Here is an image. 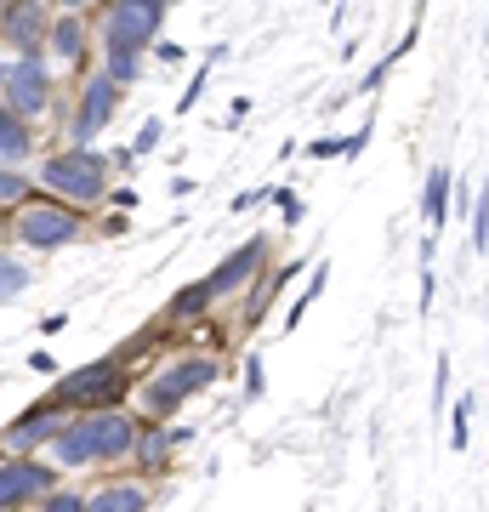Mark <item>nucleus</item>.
Instances as JSON below:
<instances>
[{
  "mask_svg": "<svg viewBox=\"0 0 489 512\" xmlns=\"http://www.w3.org/2000/svg\"><path fill=\"white\" fill-rule=\"evenodd\" d=\"M63 6H86V0H63Z\"/></svg>",
  "mask_w": 489,
  "mask_h": 512,
  "instance_id": "nucleus-30",
  "label": "nucleus"
},
{
  "mask_svg": "<svg viewBox=\"0 0 489 512\" xmlns=\"http://www.w3.org/2000/svg\"><path fill=\"white\" fill-rule=\"evenodd\" d=\"M69 325V319H63V313H46V319H40V336H57V330Z\"/></svg>",
  "mask_w": 489,
  "mask_h": 512,
  "instance_id": "nucleus-28",
  "label": "nucleus"
},
{
  "mask_svg": "<svg viewBox=\"0 0 489 512\" xmlns=\"http://www.w3.org/2000/svg\"><path fill=\"white\" fill-rule=\"evenodd\" d=\"M177 444H188V433H160V427L148 421V433H143V439H131V450L143 456V467H160V461L171 456Z\"/></svg>",
  "mask_w": 489,
  "mask_h": 512,
  "instance_id": "nucleus-15",
  "label": "nucleus"
},
{
  "mask_svg": "<svg viewBox=\"0 0 489 512\" xmlns=\"http://www.w3.org/2000/svg\"><path fill=\"white\" fill-rule=\"evenodd\" d=\"M86 234V222L74 205H57V200H29L18 211V239L23 245H40V251H57V245H69V239Z\"/></svg>",
  "mask_w": 489,
  "mask_h": 512,
  "instance_id": "nucleus-5",
  "label": "nucleus"
},
{
  "mask_svg": "<svg viewBox=\"0 0 489 512\" xmlns=\"http://www.w3.org/2000/svg\"><path fill=\"white\" fill-rule=\"evenodd\" d=\"M421 205H427V228H444V205H450V171L433 165V177L421 188Z\"/></svg>",
  "mask_w": 489,
  "mask_h": 512,
  "instance_id": "nucleus-17",
  "label": "nucleus"
},
{
  "mask_svg": "<svg viewBox=\"0 0 489 512\" xmlns=\"http://www.w3.org/2000/svg\"><path fill=\"white\" fill-rule=\"evenodd\" d=\"M484 239H489V211L472 205V251H484Z\"/></svg>",
  "mask_w": 489,
  "mask_h": 512,
  "instance_id": "nucleus-24",
  "label": "nucleus"
},
{
  "mask_svg": "<svg viewBox=\"0 0 489 512\" xmlns=\"http://www.w3.org/2000/svg\"><path fill=\"white\" fill-rule=\"evenodd\" d=\"M46 40H52L57 57H69V63H80V57H86V23H80V18H57V23H46Z\"/></svg>",
  "mask_w": 489,
  "mask_h": 512,
  "instance_id": "nucleus-14",
  "label": "nucleus"
},
{
  "mask_svg": "<svg viewBox=\"0 0 489 512\" xmlns=\"http://www.w3.org/2000/svg\"><path fill=\"white\" fill-rule=\"evenodd\" d=\"M262 256H268V239H251L239 256H228L217 274L205 279V285H211V296H228V291H239V285H251V274L262 268Z\"/></svg>",
  "mask_w": 489,
  "mask_h": 512,
  "instance_id": "nucleus-11",
  "label": "nucleus"
},
{
  "mask_svg": "<svg viewBox=\"0 0 489 512\" xmlns=\"http://www.w3.org/2000/svg\"><path fill=\"white\" fill-rule=\"evenodd\" d=\"M211 302H217V296H211V285L200 279V285H188V291H177V296H171V319H188V313H205Z\"/></svg>",
  "mask_w": 489,
  "mask_h": 512,
  "instance_id": "nucleus-19",
  "label": "nucleus"
},
{
  "mask_svg": "<svg viewBox=\"0 0 489 512\" xmlns=\"http://www.w3.org/2000/svg\"><path fill=\"white\" fill-rule=\"evenodd\" d=\"M114 109H120V86H114L109 74H91L86 97H80V114H74V137H80V143H91V137L114 120Z\"/></svg>",
  "mask_w": 489,
  "mask_h": 512,
  "instance_id": "nucleus-8",
  "label": "nucleus"
},
{
  "mask_svg": "<svg viewBox=\"0 0 489 512\" xmlns=\"http://www.w3.org/2000/svg\"><path fill=\"white\" fill-rule=\"evenodd\" d=\"M472 410H478V399H472V393H467L461 404H455V433H450L455 450H467V416H472Z\"/></svg>",
  "mask_w": 489,
  "mask_h": 512,
  "instance_id": "nucleus-22",
  "label": "nucleus"
},
{
  "mask_svg": "<svg viewBox=\"0 0 489 512\" xmlns=\"http://www.w3.org/2000/svg\"><path fill=\"white\" fill-rule=\"evenodd\" d=\"M0 86H6V109L12 114H40L46 103H52V80H46V63L40 57H23V63H12V69L0 74Z\"/></svg>",
  "mask_w": 489,
  "mask_h": 512,
  "instance_id": "nucleus-7",
  "label": "nucleus"
},
{
  "mask_svg": "<svg viewBox=\"0 0 489 512\" xmlns=\"http://www.w3.org/2000/svg\"><path fill=\"white\" fill-rule=\"evenodd\" d=\"M273 200H279V211H285V222H302V200H296V194H285V188H279Z\"/></svg>",
  "mask_w": 489,
  "mask_h": 512,
  "instance_id": "nucleus-26",
  "label": "nucleus"
},
{
  "mask_svg": "<svg viewBox=\"0 0 489 512\" xmlns=\"http://www.w3.org/2000/svg\"><path fill=\"white\" fill-rule=\"evenodd\" d=\"M46 188H57L63 200L86 205V200H103V183H109V160L103 154H91V148H63L46 160Z\"/></svg>",
  "mask_w": 489,
  "mask_h": 512,
  "instance_id": "nucleus-2",
  "label": "nucleus"
},
{
  "mask_svg": "<svg viewBox=\"0 0 489 512\" xmlns=\"http://www.w3.org/2000/svg\"><path fill=\"white\" fill-rule=\"evenodd\" d=\"M29 126H23V114H12V109H0V160H23L29 154Z\"/></svg>",
  "mask_w": 489,
  "mask_h": 512,
  "instance_id": "nucleus-16",
  "label": "nucleus"
},
{
  "mask_svg": "<svg viewBox=\"0 0 489 512\" xmlns=\"http://www.w3.org/2000/svg\"><path fill=\"white\" fill-rule=\"evenodd\" d=\"M154 143H160V120H148V126L137 131V154H148Z\"/></svg>",
  "mask_w": 489,
  "mask_h": 512,
  "instance_id": "nucleus-27",
  "label": "nucleus"
},
{
  "mask_svg": "<svg viewBox=\"0 0 489 512\" xmlns=\"http://www.w3.org/2000/svg\"><path fill=\"white\" fill-rule=\"evenodd\" d=\"M91 512H137V507H148V490L143 484H109V490H97L86 501Z\"/></svg>",
  "mask_w": 489,
  "mask_h": 512,
  "instance_id": "nucleus-13",
  "label": "nucleus"
},
{
  "mask_svg": "<svg viewBox=\"0 0 489 512\" xmlns=\"http://www.w3.org/2000/svg\"><path fill=\"white\" fill-rule=\"evenodd\" d=\"M29 291V274H23L12 256H0V302H12V296Z\"/></svg>",
  "mask_w": 489,
  "mask_h": 512,
  "instance_id": "nucleus-21",
  "label": "nucleus"
},
{
  "mask_svg": "<svg viewBox=\"0 0 489 512\" xmlns=\"http://www.w3.org/2000/svg\"><path fill=\"white\" fill-rule=\"evenodd\" d=\"M120 393H126L120 359H97V365L63 376L57 393H52V404H63V410H103V404H120Z\"/></svg>",
  "mask_w": 489,
  "mask_h": 512,
  "instance_id": "nucleus-4",
  "label": "nucleus"
},
{
  "mask_svg": "<svg viewBox=\"0 0 489 512\" xmlns=\"http://www.w3.org/2000/svg\"><path fill=\"white\" fill-rule=\"evenodd\" d=\"M222 376V365L217 359H177V365H165L154 382L143 387V404H148V421H160V416H171L182 399H194L200 387H211Z\"/></svg>",
  "mask_w": 489,
  "mask_h": 512,
  "instance_id": "nucleus-3",
  "label": "nucleus"
},
{
  "mask_svg": "<svg viewBox=\"0 0 489 512\" xmlns=\"http://www.w3.org/2000/svg\"><path fill=\"white\" fill-rule=\"evenodd\" d=\"M52 512H86V495H74V490L52 495Z\"/></svg>",
  "mask_w": 489,
  "mask_h": 512,
  "instance_id": "nucleus-25",
  "label": "nucleus"
},
{
  "mask_svg": "<svg viewBox=\"0 0 489 512\" xmlns=\"http://www.w3.org/2000/svg\"><path fill=\"white\" fill-rule=\"evenodd\" d=\"M114 80V86H126V80H137V46H109V69H103Z\"/></svg>",
  "mask_w": 489,
  "mask_h": 512,
  "instance_id": "nucleus-20",
  "label": "nucleus"
},
{
  "mask_svg": "<svg viewBox=\"0 0 489 512\" xmlns=\"http://www.w3.org/2000/svg\"><path fill=\"white\" fill-rule=\"evenodd\" d=\"M245 370H251V376H245V387H251V393H262V359H251Z\"/></svg>",
  "mask_w": 489,
  "mask_h": 512,
  "instance_id": "nucleus-29",
  "label": "nucleus"
},
{
  "mask_svg": "<svg viewBox=\"0 0 489 512\" xmlns=\"http://www.w3.org/2000/svg\"><path fill=\"white\" fill-rule=\"evenodd\" d=\"M0 29H6V40H12L23 57H40V40H46V12H40V0H18V6H6Z\"/></svg>",
  "mask_w": 489,
  "mask_h": 512,
  "instance_id": "nucleus-10",
  "label": "nucleus"
},
{
  "mask_svg": "<svg viewBox=\"0 0 489 512\" xmlns=\"http://www.w3.org/2000/svg\"><path fill=\"white\" fill-rule=\"evenodd\" d=\"M160 23H165V0H109L103 46H137L143 52L148 40L160 35Z\"/></svg>",
  "mask_w": 489,
  "mask_h": 512,
  "instance_id": "nucleus-6",
  "label": "nucleus"
},
{
  "mask_svg": "<svg viewBox=\"0 0 489 512\" xmlns=\"http://www.w3.org/2000/svg\"><path fill=\"white\" fill-rule=\"evenodd\" d=\"M57 427H63V404H35V410H29V416L6 433V439H12V450H35V444L52 439Z\"/></svg>",
  "mask_w": 489,
  "mask_h": 512,
  "instance_id": "nucleus-12",
  "label": "nucleus"
},
{
  "mask_svg": "<svg viewBox=\"0 0 489 512\" xmlns=\"http://www.w3.org/2000/svg\"><path fill=\"white\" fill-rule=\"evenodd\" d=\"M23 194H29V183L18 171H0V205H23Z\"/></svg>",
  "mask_w": 489,
  "mask_h": 512,
  "instance_id": "nucleus-23",
  "label": "nucleus"
},
{
  "mask_svg": "<svg viewBox=\"0 0 489 512\" xmlns=\"http://www.w3.org/2000/svg\"><path fill=\"white\" fill-rule=\"evenodd\" d=\"M256 291H251V302H245V325H262V313H268V302H273V291L285 285V274H273V268H256Z\"/></svg>",
  "mask_w": 489,
  "mask_h": 512,
  "instance_id": "nucleus-18",
  "label": "nucleus"
},
{
  "mask_svg": "<svg viewBox=\"0 0 489 512\" xmlns=\"http://www.w3.org/2000/svg\"><path fill=\"white\" fill-rule=\"evenodd\" d=\"M52 490V467L40 461H0V507H23Z\"/></svg>",
  "mask_w": 489,
  "mask_h": 512,
  "instance_id": "nucleus-9",
  "label": "nucleus"
},
{
  "mask_svg": "<svg viewBox=\"0 0 489 512\" xmlns=\"http://www.w3.org/2000/svg\"><path fill=\"white\" fill-rule=\"evenodd\" d=\"M131 439H137V427H131V416H120L114 404H103V410H91V416L80 421H63L52 433V456L57 467H86V461H120L131 450Z\"/></svg>",
  "mask_w": 489,
  "mask_h": 512,
  "instance_id": "nucleus-1",
  "label": "nucleus"
}]
</instances>
